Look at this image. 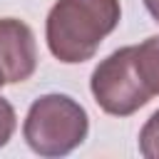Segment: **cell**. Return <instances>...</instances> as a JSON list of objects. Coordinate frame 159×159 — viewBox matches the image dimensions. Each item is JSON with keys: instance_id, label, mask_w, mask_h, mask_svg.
Instances as JSON below:
<instances>
[{"instance_id": "obj_6", "label": "cell", "mask_w": 159, "mask_h": 159, "mask_svg": "<svg viewBox=\"0 0 159 159\" xmlns=\"http://www.w3.org/2000/svg\"><path fill=\"white\" fill-rule=\"evenodd\" d=\"M139 152L147 159H159V109L147 119L139 132Z\"/></svg>"}, {"instance_id": "obj_3", "label": "cell", "mask_w": 159, "mask_h": 159, "mask_svg": "<svg viewBox=\"0 0 159 159\" xmlns=\"http://www.w3.org/2000/svg\"><path fill=\"white\" fill-rule=\"evenodd\" d=\"M89 87L99 109L112 117H129L154 97L137 70L134 47H122L104 57L94 67Z\"/></svg>"}, {"instance_id": "obj_1", "label": "cell", "mask_w": 159, "mask_h": 159, "mask_svg": "<svg viewBox=\"0 0 159 159\" xmlns=\"http://www.w3.org/2000/svg\"><path fill=\"white\" fill-rule=\"evenodd\" d=\"M119 17V0H57L45 22L47 47L65 65L87 62L114 32Z\"/></svg>"}, {"instance_id": "obj_8", "label": "cell", "mask_w": 159, "mask_h": 159, "mask_svg": "<svg viewBox=\"0 0 159 159\" xmlns=\"http://www.w3.org/2000/svg\"><path fill=\"white\" fill-rule=\"evenodd\" d=\"M144 5H147V10H149V15L159 22V0H144Z\"/></svg>"}, {"instance_id": "obj_5", "label": "cell", "mask_w": 159, "mask_h": 159, "mask_svg": "<svg viewBox=\"0 0 159 159\" xmlns=\"http://www.w3.org/2000/svg\"><path fill=\"white\" fill-rule=\"evenodd\" d=\"M134 62L147 87L159 94V35H152L134 47Z\"/></svg>"}, {"instance_id": "obj_7", "label": "cell", "mask_w": 159, "mask_h": 159, "mask_svg": "<svg viewBox=\"0 0 159 159\" xmlns=\"http://www.w3.org/2000/svg\"><path fill=\"white\" fill-rule=\"evenodd\" d=\"M15 124H17V117H15V109L12 104L0 94V147H5L15 132Z\"/></svg>"}, {"instance_id": "obj_4", "label": "cell", "mask_w": 159, "mask_h": 159, "mask_svg": "<svg viewBox=\"0 0 159 159\" xmlns=\"http://www.w3.org/2000/svg\"><path fill=\"white\" fill-rule=\"evenodd\" d=\"M0 70L7 84L25 82L37 70L35 35L17 17H0Z\"/></svg>"}, {"instance_id": "obj_2", "label": "cell", "mask_w": 159, "mask_h": 159, "mask_svg": "<svg viewBox=\"0 0 159 159\" xmlns=\"http://www.w3.org/2000/svg\"><path fill=\"white\" fill-rule=\"evenodd\" d=\"M89 132V117L80 102L67 94L37 97L25 117L22 134L40 157H65L77 149Z\"/></svg>"}, {"instance_id": "obj_9", "label": "cell", "mask_w": 159, "mask_h": 159, "mask_svg": "<svg viewBox=\"0 0 159 159\" xmlns=\"http://www.w3.org/2000/svg\"><path fill=\"white\" fill-rule=\"evenodd\" d=\"M2 84H7V82H5V75H2V70H0V87H2Z\"/></svg>"}]
</instances>
